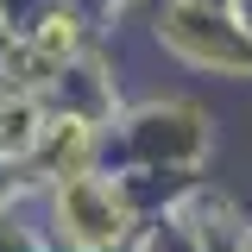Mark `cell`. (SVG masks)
Instances as JSON below:
<instances>
[{
    "label": "cell",
    "instance_id": "2",
    "mask_svg": "<svg viewBox=\"0 0 252 252\" xmlns=\"http://www.w3.org/2000/svg\"><path fill=\"white\" fill-rule=\"evenodd\" d=\"M38 152L51 158L57 183H63V177H82V170H89V158H94V120H89V114H51L44 145H38Z\"/></svg>",
    "mask_w": 252,
    "mask_h": 252
},
{
    "label": "cell",
    "instance_id": "3",
    "mask_svg": "<svg viewBox=\"0 0 252 252\" xmlns=\"http://www.w3.org/2000/svg\"><path fill=\"white\" fill-rule=\"evenodd\" d=\"M44 126H51V114L38 107V94H19V89L0 94V158H32L44 145Z\"/></svg>",
    "mask_w": 252,
    "mask_h": 252
},
{
    "label": "cell",
    "instance_id": "4",
    "mask_svg": "<svg viewBox=\"0 0 252 252\" xmlns=\"http://www.w3.org/2000/svg\"><path fill=\"white\" fill-rule=\"evenodd\" d=\"M32 44H38L51 63H69V57H76V44H82V19H76L69 6H51V13L38 19V32H32Z\"/></svg>",
    "mask_w": 252,
    "mask_h": 252
},
{
    "label": "cell",
    "instance_id": "5",
    "mask_svg": "<svg viewBox=\"0 0 252 252\" xmlns=\"http://www.w3.org/2000/svg\"><path fill=\"white\" fill-rule=\"evenodd\" d=\"M233 252H252V240H240V246H233Z\"/></svg>",
    "mask_w": 252,
    "mask_h": 252
},
{
    "label": "cell",
    "instance_id": "1",
    "mask_svg": "<svg viewBox=\"0 0 252 252\" xmlns=\"http://www.w3.org/2000/svg\"><path fill=\"white\" fill-rule=\"evenodd\" d=\"M57 227L82 252H120L132 240V208H126L114 177L82 170V177H63L57 183Z\"/></svg>",
    "mask_w": 252,
    "mask_h": 252
}]
</instances>
